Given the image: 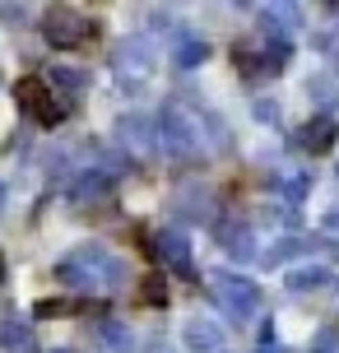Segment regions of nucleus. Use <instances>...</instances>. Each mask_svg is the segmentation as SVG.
<instances>
[{"mask_svg": "<svg viewBox=\"0 0 339 353\" xmlns=\"http://www.w3.org/2000/svg\"><path fill=\"white\" fill-rule=\"evenodd\" d=\"M56 279L74 288V293H93V288H103V293H116L130 283V265L121 256H112L107 247H74L65 261L56 265Z\"/></svg>", "mask_w": 339, "mask_h": 353, "instance_id": "1", "label": "nucleus"}, {"mask_svg": "<svg viewBox=\"0 0 339 353\" xmlns=\"http://www.w3.org/2000/svg\"><path fill=\"white\" fill-rule=\"evenodd\" d=\"M209 293L223 307V316L237 321V325L260 312V283L251 279V274H242V270H214L209 274Z\"/></svg>", "mask_w": 339, "mask_h": 353, "instance_id": "2", "label": "nucleus"}, {"mask_svg": "<svg viewBox=\"0 0 339 353\" xmlns=\"http://www.w3.org/2000/svg\"><path fill=\"white\" fill-rule=\"evenodd\" d=\"M42 37L52 42L56 52H79V47H89L93 37H98V23L89 14L70 10V5H52L42 14Z\"/></svg>", "mask_w": 339, "mask_h": 353, "instance_id": "3", "label": "nucleus"}, {"mask_svg": "<svg viewBox=\"0 0 339 353\" xmlns=\"http://www.w3.org/2000/svg\"><path fill=\"white\" fill-rule=\"evenodd\" d=\"M14 103H19V112L33 117L37 125H61V121H65V112H70L65 103H56L52 84H47L42 74H23V79H19V84H14Z\"/></svg>", "mask_w": 339, "mask_h": 353, "instance_id": "4", "label": "nucleus"}, {"mask_svg": "<svg viewBox=\"0 0 339 353\" xmlns=\"http://www.w3.org/2000/svg\"><path fill=\"white\" fill-rule=\"evenodd\" d=\"M144 251H149L154 261H163L172 274L196 279V256H191V242H186L177 228H158L154 237H144Z\"/></svg>", "mask_w": 339, "mask_h": 353, "instance_id": "5", "label": "nucleus"}, {"mask_svg": "<svg viewBox=\"0 0 339 353\" xmlns=\"http://www.w3.org/2000/svg\"><path fill=\"white\" fill-rule=\"evenodd\" d=\"M335 140H339V121H335V117H325V112H321V117H311V121L298 130V144H302L307 154H330Z\"/></svg>", "mask_w": 339, "mask_h": 353, "instance_id": "6", "label": "nucleus"}, {"mask_svg": "<svg viewBox=\"0 0 339 353\" xmlns=\"http://www.w3.org/2000/svg\"><path fill=\"white\" fill-rule=\"evenodd\" d=\"M181 335H186V349L191 353H223V325L209 316H191Z\"/></svg>", "mask_w": 339, "mask_h": 353, "instance_id": "7", "label": "nucleus"}, {"mask_svg": "<svg viewBox=\"0 0 339 353\" xmlns=\"http://www.w3.org/2000/svg\"><path fill=\"white\" fill-rule=\"evenodd\" d=\"M218 242H223V251H228L232 261H256V256H260V251H256V232H251L247 223H237V219L218 223Z\"/></svg>", "mask_w": 339, "mask_h": 353, "instance_id": "8", "label": "nucleus"}, {"mask_svg": "<svg viewBox=\"0 0 339 353\" xmlns=\"http://www.w3.org/2000/svg\"><path fill=\"white\" fill-rule=\"evenodd\" d=\"M0 349L5 353H37L33 344V325L14 316H0Z\"/></svg>", "mask_w": 339, "mask_h": 353, "instance_id": "9", "label": "nucleus"}, {"mask_svg": "<svg viewBox=\"0 0 339 353\" xmlns=\"http://www.w3.org/2000/svg\"><path fill=\"white\" fill-rule=\"evenodd\" d=\"M325 283H335L330 265H298V270H288V293H316Z\"/></svg>", "mask_w": 339, "mask_h": 353, "instance_id": "10", "label": "nucleus"}, {"mask_svg": "<svg viewBox=\"0 0 339 353\" xmlns=\"http://www.w3.org/2000/svg\"><path fill=\"white\" fill-rule=\"evenodd\" d=\"M98 339H103L107 353H130L135 349V335H130L125 321H98Z\"/></svg>", "mask_w": 339, "mask_h": 353, "instance_id": "11", "label": "nucleus"}, {"mask_svg": "<svg viewBox=\"0 0 339 353\" xmlns=\"http://www.w3.org/2000/svg\"><path fill=\"white\" fill-rule=\"evenodd\" d=\"M302 251H311V247H307V237H279L260 261H265V270H279V265H288L293 256H302Z\"/></svg>", "mask_w": 339, "mask_h": 353, "instance_id": "12", "label": "nucleus"}, {"mask_svg": "<svg viewBox=\"0 0 339 353\" xmlns=\"http://www.w3.org/2000/svg\"><path fill=\"white\" fill-rule=\"evenodd\" d=\"M107 191H112V181L103 172H89L79 186H74V200L79 205H98V200H107Z\"/></svg>", "mask_w": 339, "mask_h": 353, "instance_id": "13", "label": "nucleus"}, {"mask_svg": "<svg viewBox=\"0 0 339 353\" xmlns=\"http://www.w3.org/2000/svg\"><path fill=\"white\" fill-rule=\"evenodd\" d=\"M140 302L144 307H167V279H163V274H144L140 279Z\"/></svg>", "mask_w": 339, "mask_h": 353, "instance_id": "14", "label": "nucleus"}, {"mask_svg": "<svg viewBox=\"0 0 339 353\" xmlns=\"http://www.w3.org/2000/svg\"><path fill=\"white\" fill-rule=\"evenodd\" d=\"M65 312H79V302H65V298H47V302H37L33 307V316H65Z\"/></svg>", "mask_w": 339, "mask_h": 353, "instance_id": "15", "label": "nucleus"}, {"mask_svg": "<svg viewBox=\"0 0 339 353\" xmlns=\"http://www.w3.org/2000/svg\"><path fill=\"white\" fill-rule=\"evenodd\" d=\"M200 56H205V47H181V65H200Z\"/></svg>", "mask_w": 339, "mask_h": 353, "instance_id": "16", "label": "nucleus"}, {"mask_svg": "<svg viewBox=\"0 0 339 353\" xmlns=\"http://www.w3.org/2000/svg\"><path fill=\"white\" fill-rule=\"evenodd\" d=\"M325 232H339V214H325Z\"/></svg>", "mask_w": 339, "mask_h": 353, "instance_id": "17", "label": "nucleus"}, {"mask_svg": "<svg viewBox=\"0 0 339 353\" xmlns=\"http://www.w3.org/2000/svg\"><path fill=\"white\" fill-rule=\"evenodd\" d=\"M0 283H5V251H0Z\"/></svg>", "mask_w": 339, "mask_h": 353, "instance_id": "18", "label": "nucleus"}, {"mask_svg": "<svg viewBox=\"0 0 339 353\" xmlns=\"http://www.w3.org/2000/svg\"><path fill=\"white\" fill-rule=\"evenodd\" d=\"M0 210H5V181H0Z\"/></svg>", "mask_w": 339, "mask_h": 353, "instance_id": "19", "label": "nucleus"}, {"mask_svg": "<svg viewBox=\"0 0 339 353\" xmlns=\"http://www.w3.org/2000/svg\"><path fill=\"white\" fill-rule=\"evenodd\" d=\"M47 353H65V349H47Z\"/></svg>", "mask_w": 339, "mask_h": 353, "instance_id": "20", "label": "nucleus"}]
</instances>
